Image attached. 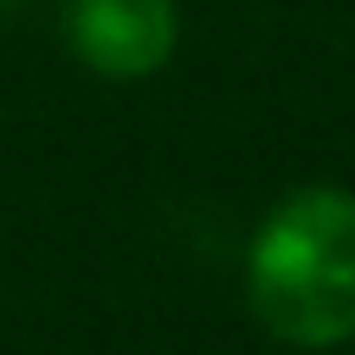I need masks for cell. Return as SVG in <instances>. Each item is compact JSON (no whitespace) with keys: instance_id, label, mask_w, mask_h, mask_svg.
Returning <instances> with one entry per match:
<instances>
[{"instance_id":"6da1fadb","label":"cell","mask_w":355,"mask_h":355,"mask_svg":"<svg viewBox=\"0 0 355 355\" xmlns=\"http://www.w3.org/2000/svg\"><path fill=\"white\" fill-rule=\"evenodd\" d=\"M244 294L255 322L288 349L355 344V189H288L250 233Z\"/></svg>"},{"instance_id":"7a4b0ae2","label":"cell","mask_w":355,"mask_h":355,"mask_svg":"<svg viewBox=\"0 0 355 355\" xmlns=\"http://www.w3.org/2000/svg\"><path fill=\"white\" fill-rule=\"evenodd\" d=\"M61 44L100 83H150L183 44L178 0H61Z\"/></svg>"},{"instance_id":"3957f363","label":"cell","mask_w":355,"mask_h":355,"mask_svg":"<svg viewBox=\"0 0 355 355\" xmlns=\"http://www.w3.org/2000/svg\"><path fill=\"white\" fill-rule=\"evenodd\" d=\"M22 11H28V0H0V28H11Z\"/></svg>"}]
</instances>
